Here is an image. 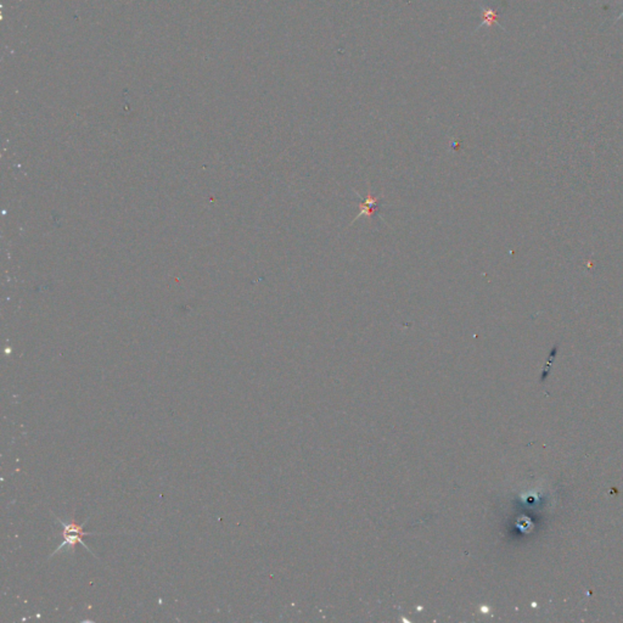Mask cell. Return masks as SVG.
<instances>
[{
	"label": "cell",
	"mask_w": 623,
	"mask_h": 623,
	"mask_svg": "<svg viewBox=\"0 0 623 623\" xmlns=\"http://www.w3.org/2000/svg\"><path fill=\"white\" fill-rule=\"evenodd\" d=\"M55 519H56L58 522H61V524H62V526H63V532H62L63 542H62V543H61V546H58L56 548V550H55V552L52 553L51 557L56 555V553L60 552V550H62V549H67V550H71V552H74V548H76V546H77L78 543L82 544V546L84 547L85 549H88L89 552H90L91 554H93V552H91V550L89 549L88 546H85L84 542H83V539H82L83 537H84V536L91 535L90 532H86V531L83 530V527H84V525L86 524V522H88V520H85L84 524H83V525H78V524H76V522H74V520H72L71 522L66 524V522H63L62 520L58 519L57 516H55Z\"/></svg>",
	"instance_id": "obj_1"
},
{
	"label": "cell",
	"mask_w": 623,
	"mask_h": 623,
	"mask_svg": "<svg viewBox=\"0 0 623 623\" xmlns=\"http://www.w3.org/2000/svg\"><path fill=\"white\" fill-rule=\"evenodd\" d=\"M482 17H483V21H482L481 26H482V24H487V26L491 27L492 24H498L499 27H502L501 24L498 23V21H497V17H498V13H497L493 9H491V7H487V9H485V7H483V9H482ZM502 28H503V27H502ZM503 29H504V28H503Z\"/></svg>",
	"instance_id": "obj_2"
}]
</instances>
